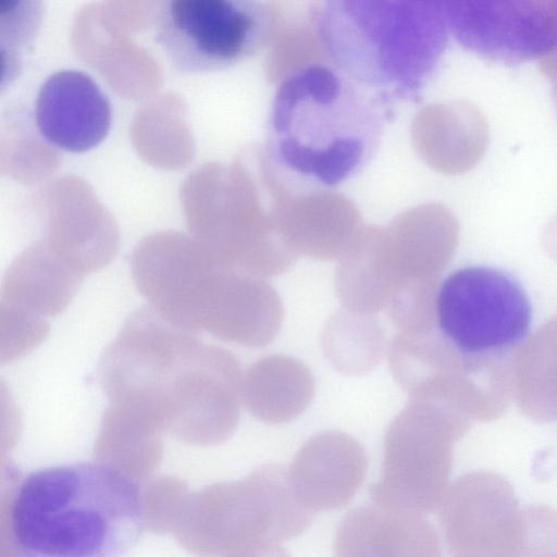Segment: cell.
I'll use <instances>...</instances> for the list:
<instances>
[{"label":"cell","instance_id":"cell-11","mask_svg":"<svg viewBox=\"0 0 557 557\" xmlns=\"http://www.w3.org/2000/svg\"><path fill=\"white\" fill-rule=\"evenodd\" d=\"M367 471L361 444L348 434L330 431L301 446L287 470V481L296 502L314 516L349 504Z\"/></svg>","mask_w":557,"mask_h":557},{"label":"cell","instance_id":"cell-2","mask_svg":"<svg viewBox=\"0 0 557 557\" xmlns=\"http://www.w3.org/2000/svg\"><path fill=\"white\" fill-rule=\"evenodd\" d=\"M145 525L140 485L104 460L32 471L9 507L18 557H127Z\"/></svg>","mask_w":557,"mask_h":557},{"label":"cell","instance_id":"cell-1","mask_svg":"<svg viewBox=\"0 0 557 557\" xmlns=\"http://www.w3.org/2000/svg\"><path fill=\"white\" fill-rule=\"evenodd\" d=\"M393 113L330 62L305 63L280 82L272 97L268 163L294 193L335 189L370 164Z\"/></svg>","mask_w":557,"mask_h":557},{"label":"cell","instance_id":"cell-6","mask_svg":"<svg viewBox=\"0 0 557 557\" xmlns=\"http://www.w3.org/2000/svg\"><path fill=\"white\" fill-rule=\"evenodd\" d=\"M273 26L271 8L257 0H166L154 18V39L177 72L202 74L253 58Z\"/></svg>","mask_w":557,"mask_h":557},{"label":"cell","instance_id":"cell-3","mask_svg":"<svg viewBox=\"0 0 557 557\" xmlns=\"http://www.w3.org/2000/svg\"><path fill=\"white\" fill-rule=\"evenodd\" d=\"M313 22L330 63L392 109L421 99L450 36L443 1H323Z\"/></svg>","mask_w":557,"mask_h":557},{"label":"cell","instance_id":"cell-15","mask_svg":"<svg viewBox=\"0 0 557 557\" xmlns=\"http://www.w3.org/2000/svg\"><path fill=\"white\" fill-rule=\"evenodd\" d=\"M323 348L331 362L348 374H361L381 359L384 330L372 315L347 310L335 314L323 333Z\"/></svg>","mask_w":557,"mask_h":557},{"label":"cell","instance_id":"cell-8","mask_svg":"<svg viewBox=\"0 0 557 557\" xmlns=\"http://www.w3.org/2000/svg\"><path fill=\"white\" fill-rule=\"evenodd\" d=\"M448 474V451L428 406L411 399L387 428L382 476L370 497L376 506L423 516L441 505Z\"/></svg>","mask_w":557,"mask_h":557},{"label":"cell","instance_id":"cell-13","mask_svg":"<svg viewBox=\"0 0 557 557\" xmlns=\"http://www.w3.org/2000/svg\"><path fill=\"white\" fill-rule=\"evenodd\" d=\"M83 278L62 258L26 253L4 273L0 311L48 323L67 307Z\"/></svg>","mask_w":557,"mask_h":557},{"label":"cell","instance_id":"cell-12","mask_svg":"<svg viewBox=\"0 0 557 557\" xmlns=\"http://www.w3.org/2000/svg\"><path fill=\"white\" fill-rule=\"evenodd\" d=\"M334 557H441V543L421 515L360 506L338 524Z\"/></svg>","mask_w":557,"mask_h":557},{"label":"cell","instance_id":"cell-5","mask_svg":"<svg viewBox=\"0 0 557 557\" xmlns=\"http://www.w3.org/2000/svg\"><path fill=\"white\" fill-rule=\"evenodd\" d=\"M242 379L234 354L185 331L152 361L143 410L159 429L191 441L218 442L237 426Z\"/></svg>","mask_w":557,"mask_h":557},{"label":"cell","instance_id":"cell-10","mask_svg":"<svg viewBox=\"0 0 557 557\" xmlns=\"http://www.w3.org/2000/svg\"><path fill=\"white\" fill-rule=\"evenodd\" d=\"M111 106L87 73L62 70L41 84L35 101V123L51 146L84 152L98 146L111 126Z\"/></svg>","mask_w":557,"mask_h":557},{"label":"cell","instance_id":"cell-17","mask_svg":"<svg viewBox=\"0 0 557 557\" xmlns=\"http://www.w3.org/2000/svg\"><path fill=\"white\" fill-rule=\"evenodd\" d=\"M554 100H555V106H556V109H557V79H556V83H555V86H554Z\"/></svg>","mask_w":557,"mask_h":557},{"label":"cell","instance_id":"cell-4","mask_svg":"<svg viewBox=\"0 0 557 557\" xmlns=\"http://www.w3.org/2000/svg\"><path fill=\"white\" fill-rule=\"evenodd\" d=\"M132 277L160 317L193 332L263 347L282 325L283 306L276 290L264 278L218 256L180 246H149L135 256Z\"/></svg>","mask_w":557,"mask_h":557},{"label":"cell","instance_id":"cell-14","mask_svg":"<svg viewBox=\"0 0 557 557\" xmlns=\"http://www.w3.org/2000/svg\"><path fill=\"white\" fill-rule=\"evenodd\" d=\"M242 403L260 421L284 423L301 413L314 394V380L299 360L272 355L253 363L242 379Z\"/></svg>","mask_w":557,"mask_h":557},{"label":"cell","instance_id":"cell-9","mask_svg":"<svg viewBox=\"0 0 557 557\" xmlns=\"http://www.w3.org/2000/svg\"><path fill=\"white\" fill-rule=\"evenodd\" d=\"M450 36L481 59L515 66L557 52V0L443 1Z\"/></svg>","mask_w":557,"mask_h":557},{"label":"cell","instance_id":"cell-16","mask_svg":"<svg viewBox=\"0 0 557 557\" xmlns=\"http://www.w3.org/2000/svg\"><path fill=\"white\" fill-rule=\"evenodd\" d=\"M42 3L39 1H0V35L2 86L10 83L20 70L17 53L30 45L42 21Z\"/></svg>","mask_w":557,"mask_h":557},{"label":"cell","instance_id":"cell-7","mask_svg":"<svg viewBox=\"0 0 557 557\" xmlns=\"http://www.w3.org/2000/svg\"><path fill=\"white\" fill-rule=\"evenodd\" d=\"M531 298L522 283L504 269L472 264L450 272L434 301L442 341L467 357L506 351L529 334Z\"/></svg>","mask_w":557,"mask_h":557}]
</instances>
